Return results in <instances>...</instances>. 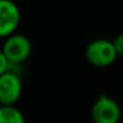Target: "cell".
<instances>
[{
	"label": "cell",
	"mask_w": 123,
	"mask_h": 123,
	"mask_svg": "<svg viewBox=\"0 0 123 123\" xmlns=\"http://www.w3.org/2000/svg\"><path fill=\"white\" fill-rule=\"evenodd\" d=\"M0 123H25V117L16 106H0Z\"/></svg>",
	"instance_id": "8992f818"
},
{
	"label": "cell",
	"mask_w": 123,
	"mask_h": 123,
	"mask_svg": "<svg viewBox=\"0 0 123 123\" xmlns=\"http://www.w3.org/2000/svg\"><path fill=\"white\" fill-rule=\"evenodd\" d=\"M23 94L21 75L7 70L0 75V106H15Z\"/></svg>",
	"instance_id": "277c9868"
},
{
	"label": "cell",
	"mask_w": 123,
	"mask_h": 123,
	"mask_svg": "<svg viewBox=\"0 0 123 123\" xmlns=\"http://www.w3.org/2000/svg\"><path fill=\"white\" fill-rule=\"evenodd\" d=\"M112 44H114V48H115V50H117L118 57H123V32L119 33V35L112 40Z\"/></svg>",
	"instance_id": "52a82bcc"
},
{
	"label": "cell",
	"mask_w": 123,
	"mask_h": 123,
	"mask_svg": "<svg viewBox=\"0 0 123 123\" xmlns=\"http://www.w3.org/2000/svg\"><path fill=\"white\" fill-rule=\"evenodd\" d=\"M85 57L91 66L107 68L117 61L118 54L111 40L95 38L87 44L85 49Z\"/></svg>",
	"instance_id": "6da1fadb"
},
{
	"label": "cell",
	"mask_w": 123,
	"mask_h": 123,
	"mask_svg": "<svg viewBox=\"0 0 123 123\" xmlns=\"http://www.w3.org/2000/svg\"><path fill=\"white\" fill-rule=\"evenodd\" d=\"M90 117L93 123H119L122 110L112 97L101 94L91 106Z\"/></svg>",
	"instance_id": "7a4b0ae2"
},
{
	"label": "cell",
	"mask_w": 123,
	"mask_h": 123,
	"mask_svg": "<svg viewBox=\"0 0 123 123\" xmlns=\"http://www.w3.org/2000/svg\"><path fill=\"white\" fill-rule=\"evenodd\" d=\"M7 70H8V61H7V58L4 57L3 52L0 49V75L4 74Z\"/></svg>",
	"instance_id": "ba28073f"
},
{
	"label": "cell",
	"mask_w": 123,
	"mask_h": 123,
	"mask_svg": "<svg viewBox=\"0 0 123 123\" xmlns=\"http://www.w3.org/2000/svg\"><path fill=\"white\" fill-rule=\"evenodd\" d=\"M20 20L21 12L13 0H0V38L16 33Z\"/></svg>",
	"instance_id": "5b68a950"
},
{
	"label": "cell",
	"mask_w": 123,
	"mask_h": 123,
	"mask_svg": "<svg viewBox=\"0 0 123 123\" xmlns=\"http://www.w3.org/2000/svg\"><path fill=\"white\" fill-rule=\"evenodd\" d=\"M1 52L8 64H24L32 53V43L27 36L13 33L4 38Z\"/></svg>",
	"instance_id": "3957f363"
}]
</instances>
